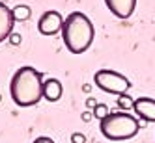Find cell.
I'll return each mask as SVG.
<instances>
[{
    "mask_svg": "<svg viewBox=\"0 0 155 143\" xmlns=\"http://www.w3.org/2000/svg\"><path fill=\"white\" fill-rule=\"evenodd\" d=\"M9 95L21 108L36 106L43 98V74L30 65L19 67L9 82Z\"/></svg>",
    "mask_w": 155,
    "mask_h": 143,
    "instance_id": "6da1fadb",
    "label": "cell"
},
{
    "mask_svg": "<svg viewBox=\"0 0 155 143\" xmlns=\"http://www.w3.org/2000/svg\"><path fill=\"white\" fill-rule=\"evenodd\" d=\"M95 30L88 15L82 11H73L64 19L62 26V39L64 45L71 54H82L90 48L94 43Z\"/></svg>",
    "mask_w": 155,
    "mask_h": 143,
    "instance_id": "7a4b0ae2",
    "label": "cell"
},
{
    "mask_svg": "<svg viewBox=\"0 0 155 143\" xmlns=\"http://www.w3.org/2000/svg\"><path fill=\"white\" fill-rule=\"evenodd\" d=\"M140 126V121L127 112H110L103 121H99L101 134L110 141H124L135 138Z\"/></svg>",
    "mask_w": 155,
    "mask_h": 143,
    "instance_id": "3957f363",
    "label": "cell"
},
{
    "mask_svg": "<svg viewBox=\"0 0 155 143\" xmlns=\"http://www.w3.org/2000/svg\"><path fill=\"white\" fill-rule=\"evenodd\" d=\"M94 82L99 89H103L105 93H110V95H125L129 89H131V80L127 76H124L118 71H112V69H99L95 74H94Z\"/></svg>",
    "mask_w": 155,
    "mask_h": 143,
    "instance_id": "277c9868",
    "label": "cell"
},
{
    "mask_svg": "<svg viewBox=\"0 0 155 143\" xmlns=\"http://www.w3.org/2000/svg\"><path fill=\"white\" fill-rule=\"evenodd\" d=\"M62 26H64V17L58 11H54V9L45 11L39 17V20H38V30H39V34H43V36L58 34V32H62Z\"/></svg>",
    "mask_w": 155,
    "mask_h": 143,
    "instance_id": "5b68a950",
    "label": "cell"
},
{
    "mask_svg": "<svg viewBox=\"0 0 155 143\" xmlns=\"http://www.w3.org/2000/svg\"><path fill=\"white\" fill-rule=\"evenodd\" d=\"M135 113L144 121V123H155V101L150 97H138L133 104Z\"/></svg>",
    "mask_w": 155,
    "mask_h": 143,
    "instance_id": "8992f818",
    "label": "cell"
},
{
    "mask_svg": "<svg viewBox=\"0 0 155 143\" xmlns=\"http://www.w3.org/2000/svg\"><path fill=\"white\" fill-rule=\"evenodd\" d=\"M108 11L118 19H129L137 8V0H105Z\"/></svg>",
    "mask_w": 155,
    "mask_h": 143,
    "instance_id": "52a82bcc",
    "label": "cell"
},
{
    "mask_svg": "<svg viewBox=\"0 0 155 143\" xmlns=\"http://www.w3.org/2000/svg\"><path fill=\"white\" fill-rule=\"evenodd\" d=\"M13 13L12 9H9L4 2H0V43L4 39H9L12 36V30H13Z\"/></svg>",
    "mask_w": 155,
    "mask_h": 143,
    "instance_id": "ba28073f",
    "label": "cell"
},
{
    "mask_svg": "<svg viewBox=\"0 0 155 143\" xmlns=\"http://www.w3.org/2000/svg\"><path fill=\"white\" fill-rule=\"evenodd\" d=\"M62 93H64V87L60 84V80L56 78H49L43 82V97H45V101L49 102H56L62 98Z\"/></svg>",
    "mask_w": 155,
    "mask_h": 143,
    "instance_id": "9c48e42d",
    "label": "cell"
},
{
    "mask_svg": "<svg viewBox=\"0 0 155 143\" xmlns=\"http://www.w3.org/2000/svg\"><path fill=\"white\" fill-rule=\"evenodd\" d=\"M12 13H13V19L19 20V23H23V20H26L30 17V8L25 6V4H21V6H15L12 9Z\"/></svg>",
    "mask_w": 155,
    "mask_h": 143,
    "instance_id": "30bf717a",
    "label": "cell"
},
{
    "mask_svg": "<svg viewBox=\"0 0 155 143\" xmlns=\"http://www.w3.org/2000/svg\"><path fill=\"white\" fill-rule=\"evenodd\" d=\"M133 104H135V98H133L131 95H120L118 97V108L124 110V112H127V110H133Z\"/></svg>",
    "mask_w": 155,
    "mask_h": 143,
    "instance_id": "8fae6325",
    "label": "cell"
},
{
    "mask_svg": "<svg viewBox=\"0 0 155 143\" xmlns=\"http://www.w3.org/2000/svg\"><path fill=\"white\" fill-rule=\"evenodd\" d=\"M92 113H94V117H95V119L103 121V119L110 113V110H108V106H107V104H97V106L92 110Z\"/></svg>",
    "mask_w": 155,
    "mask_h": 143,
    "instance_id": "7c38bea8",
    "label": "cell"
},
{
    "mask_svg": "<svg viewBox=\"0 0 155 143\" xmlns=\"http://www.w3.org/2000/svg\"><path fill=\"white\" fill-rule=\"evenodd\" d=\"M71 143H86V136L81 132H73L71 134Z\"/></svg>",
    "mask_w": 155,
    "mask_h": 143,
    "instance_id": "4fadbf2b",
    "label": "cell"
},
{
    "mask_svg": "<svg viewBox=\"0 0 155 143\" xmlns=\"http://www.w3.org/2000/svg\"><path fill=\"white\" fill-rule=\"evenodd\" d=\"M97 104H99V102L95 101L94 97H88V98H86V108H88V110H94V108H95Z\"/></svg>",
    "mask_w": 155,
    "mask_h": 143,
    "instance_id": "5bb4252c",
    "label": "cell"
},
{
    "mask_svg": "<svg viewBox=\"0 0 155 143\" xmlns=\"http://www.w3.org/2000/svg\"><path fill=\"white\" fill-rule=\"evenodd\" d=\"M32 143H54V141H52L49 136H39V138H36Z\"/></svg>",
    "mask_w": 155,
    "mask_h": 143,
    "instance_id": "9a60e30c",
    "label": "cell"
},
{
    "mask_svg": "<svg viewBox=\"0 0 155 143\" xmlns=\"http://www.w3.org/2000/svg\"><path fill=\"white\" fill-rule=\"evenodd\" d=\"M92 117H94V113H92V112H88V110L81 113V119L84 121V123H88V121H92Z\"/></svg>",
    "mask_w": 155,
    "mask_h": 143,
    "instance_id": "2e32d148",
    "label": "cell"
},
{
    "mask_svg": "<svg viewBox=\"0 0 155 143\" xmlns=\"http://www.w3.org/2000/svg\"><path fill=\"white\" fill-rule=\"evenodd\" d=\"M9 43H12V45H19V43H21V36L19 34H12V36H9Z\"/></svg>",
    "mask_w": 155,
    "mask_h": 143,
    "instance_id": "e0dca14e",
    "label": "cell"
},
{
    "mask_svg": "<svg viewBox=\"0 0 155 143\" xmlns=\"http://www.w3.org/2000/svg\"><path fill=\"white\" fill-rule=\"evenodd\" d=\"M0 101H2V95H0Z\"/></svg>",
    "mask_w": 155,
    "mask_h": 143,
    "instance_id": "ac0fdd59",
    "label": "cell"
}]
</instances>
